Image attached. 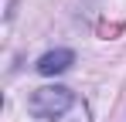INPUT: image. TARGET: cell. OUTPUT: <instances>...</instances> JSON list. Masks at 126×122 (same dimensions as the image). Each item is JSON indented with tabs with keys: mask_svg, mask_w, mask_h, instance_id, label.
Segmentation results:
<instances>
[{
	"mask_svg": "<svg viewBox=\"0 0 126 122\" xmlns=\"http://www.w3.org/2000/svg\"><path fill=\"white\" fill-rule=\"evenodd\" d=\"M72 64H75V51H68V48H55V51L41 54L34 68H38V75L51 78V75H62V71H68Z\"/></svg>",
	"mask_w": 126,
	"mask_h": 122,
	"instance_id": "2",
	"label": "cell"
},
{
	"mask_svg": "<svg viewBox=\"0 0 126 122\" xmlns=\"http://www.w3.org/2000/svg\"><path fill=\"white\" fill-rule=\"evenodd\" d=\"M27 112L44 122H92V112L72 88L65 85H44L27 95Z\"/></svg>",
	"mask_w": 126,
	"mask_h": 122,
	"instance_id": "1",
	"label": "cell"
}]
</instances>
